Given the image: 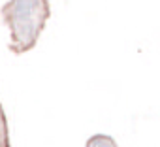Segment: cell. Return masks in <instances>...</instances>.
Listing matches in <instances>:
<instances>
[{
	"label": "cell",
	"mask_w": 160,
	"mask_h": 147,
	"mask_svg": "<svg viewBox=\"0 0 160 147\" xmlns=\"http://www.w3.org/2000/svg\"><path fill=\"white\" fill-rule=\"evenodd\" d=\"M49 15V0H8L2 6V17L10 30V49L15 55L34 49Z\"/></svg>",
	"instance_id": "cell-1"
},
{
	"label": "cell",
	"mask_w": 160,
	"mask_h": 147,
	"mask_svg": "<svg viewBox=\"0 0 160 147\" xmlns=\"http://www.w3.org/2000/svg\"><path fill=\"white\" fill-rule=\"evenodd\" d=\"M85 147H119V145L108 134H94V136H91L87 139V145Z\"/></svg>",
	"instance_id": "cell-2"
}]
</instances>
